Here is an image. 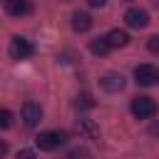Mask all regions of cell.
I'll return each instance as SVG.
<instances>
[{
    "mask_svg": "<svg viewBox=\"0 0 159 159\" xmlns=\"http://www.w3.org/2000/svg\"><path fill=\"white\" fill-rule=\"evenodd\" d=\"M152 134H159V124H154V127H152Z\"/></svg>",
    "mask_w": 159,
    "mask_h": 159,
    "instance_id": "ffe728a7",
    "label": "cell"
},
{
    "mask_svg": "<svg viewBox=\"0 0 159 159\" xmlns=\"http://www.w3.org/2000/svg\"><path fill=\"white\" fill-rule=\"evenodd\" d=\"M72 27H75L77 32H87V30L92 27V17H89L87 12H80V10H77V12L72 15Z\"/></svg>",
    "mask_w": 159,
    "mask_h": 159,
    "instance_id": "30bf717a",
    "label": "cell"
},
{
    "mask_svg": "<svg viewBox=\"0 0 159 159\" xmlns=\"http://www.w3.org/2000/svg\"><path fill=\"white\" fill-rule=\"evenodd\" d=\"M134 80L139 82V84H157L159 82V67H154V65H139L137 70H134Z\"/></svg>",
    "mask_w": 159,
    "mask_h": 159,
    "instance_id": "277c9868",
    "label": "cell"
},
{
    "mask_svg": "<svg viewBox=\"0 0 159 159\" xmlns=\"http://www.w3.org/2000/svg\"><path fill=\"white\" fill-rule=\"evenodd\" d=\"M132 114L137 119H149L157 114V102L152 97H134L132 99Z\"/></svg>",
    "mask_w": 159,
    "mask_h": 159,
    "instance_id": "6da1fadb",
    "label": "cell"
},
{
    "mask_svg": "<svg viewBox=\"0 0 159 159\" xmlns=\"http://www.w3.org/2000/svg\"><path fill=\"white\" fill-rule=\"evenodd\" d=\"M147 47H149V52L159 55V35H152V37L147 40Z\"/></svg>",
    "mask_w": 159,
    "mask_h": 159,
    "instance_id": "9a60e30c",
    "label": "cell"
},
{
    "mask_svg": "<svg viewBox=\"0 0 159 159\" xmlns=\"http://www.w3.org/2000/svg\"><path fill=\"white\" fill-rule=\"evenodd\" d=\"M104 40H107L109 47H124V45H129V35L124 30H109Z\"/></svg>",
    "mask_w": 159,
    "mask_h": 159,
    "instance_id": "9c48e42d",
    "label": "cell"
},
{
    "mask_svg": "<svg viewBox=\"0 0 159 159\" xmlns=\"http://www.w3.org/2000/svg\"><path fill=\"white\" fill-rule=\"evenodd\" d=\"M87 2H89V5H92V7H102V5H104V2H107V0H87Z\"/></svg>",
    "mask_w": 159,
    "mask_h": 159,
    "instance_id": "ac0fdd59",
    "label": "cell"
},
{
    "mask_svg": "<svg viewBox=\"0 0 159 159\" xmlns=\"http://www.w3.org/2000/svg\"><path fill=\"white\" fill-rule=\"evenodd\" d=\"M5 10L12 17H22V15L32 12V5H30V0H5Z\"/></svg>",
    "mask_w": 159,
    "mask_h": 159,
    "instance_id": "8992f818",
    "label": "cell"
},
{
    "mask_svg": "<svg viewBox=\"0 0 159 159\" xmlns=\"http://www.w3.org/2000/svg\"><path fill=\"white\" fill-rule=\"evenodd\" d=\"M22 119H25L27 127H35V124L42 119V109H40V104H35V102H25V104H22Z\"/></svg>",
    "mask_w": 159,
    "mask_h": 159,
    "instance_id": "52a82bcc",
    "label": "cell"
},
{
    "mask_svg": "<svg viewBox=\"0 0 159 159\" xmlns=\"http://www.w3.org/2000/svg\"><path fill=\"white\" fill-rule=\"evenodd\" d=\"M80 129H82L87 137H92V139H94V137H99V127H97L92 119H80Z\"/></svg>",
    "mask_w": 159,
    "mask_h": 159,
    "instance_id": "7c38bea8",
    "label": "cell"
},
{
    "mask_svg": "<svg viewBox=\"0 0 159 159\" xmlns=\"http://www.w3.org/2000/svg\"><path fill=\"white\" fill-rule=\"evenodd\" d=\"M77 104H82V107H92V99H89V94H80V97H77Z\"/></svg>",
    "mask_w": 159,
    "mask_h": 159,
    "instance_id": "e0dca14e",
    "label": "cell"
},
{
    "mask_svg": "<svg viewBox=\"0 0 159 159\" xmlns=\"http://www.w3.org/2000/svg\"><path fill=\"white\" fill-rule=\"evenodd\" d=\"M89 50H92V55H107L112 47L107 45V40H104V37H97V40H92V42H89Z\"/></svg>",
    "mask_w": 159,
    "mask_h": 159,
    "instance_id": "8fae6325",
    "label": "cell"
},
{
    "mask_svg": "<svg viewBox=\"0 0 159 159\" xmlns=\"http://www.w3.org/2000/svg\"><path fill=\"white\" fill-rule=\"evenodd\" d=\"M32 52H35V47L27 37H12V42H10V57L12 60H25Z\"/></svg>",
    "mask_w": 159,
    "mask_h": 159,
    "instance_id": "3957f363",
    "label": "cell"
},
{
    "mask_svg": "<svg viewBox=\"0 0 159 159\" xmlns=\"http://www.w3.org/2000/svg\"><path fill=\"white\" fill-rule=\"evenodd\" d=\"M67 159H89V152L84 147H75V149L67 152Z\"/></svg>",
    "mask_w": 159,
    "mask_h": 159,
    "instance_id": "4fadbf2b",
    "label": "cell"
},
{
    "mask_svg": "<svg viewBox=\"0 0 159 159\" xmlns=\"http://www.w3.org/2000/svg\"><path fill=\"white\" fill-rule=\"evenodd\" d=\"M124 20H127V25L129 27H147V22H149V15H147V10H142V7H129L127 12H124Z\"/></svg>",
    "mask_w": 159,
    "mask_h": 159,
    "instance_id": "5b68a950",
    "label": "cell"
},
{
    "mask_svg": "<svg viewBox=\"0 0 159 159\" xmlns=\"http://www.w3.org/2000/svg\"><path fill=\"white\" fill-rule=\"evenodd\" d=\"M5 154H7V144H5V142H0V159H2Z\"/></svg>",
    "mask_w": 159,
    "mask_h": 159,
    "instance_id": "d6986e66",
    "label": "cell"
},
{
    "mask_svg": "<svg viewBox=\"0 0 159 159\" xmlns=\"http://www.w3.org/2000/svg\"><path fill=\"white\" fill-rule=\"evenodd\" d=\"M35 142H37V147L42 152H52V149H57V147H62L67 142V134L65 132H42Z\"/></svg>",
    "mask_w": 159,
    "mask_h": 159,
    "instance_id": "7a4b0ae2",
    "label": "cell"
},
{
    "mask_svg": "<svg viewBox=\"0 0 159 159\" xmlns=\"http://www.w3.org/2000/svg\"><path fill=\"white\" fill-rule=\"evenodd\" d=\"M102 87H104L107 92H122V89H124V77H122L119 72H107V75L102 77Z\"/></svg>",
    "mask_w": 159,
    "mask_h": 159,
    "instance_id": "ba28073f",
    "label": "cell"
},
{
    "mask_svg": "<svg viewBox=\"0 0 159 159\" xmlns=\"http://www.w3.org/2000/svg\"><path fill=\"white\" fill-rule=\"evenodd\" d=\"M17 159H35V152L32 149H20L17 152Z\"/></svg>",
    "mask_w": 159,
    "mask_h": 159,
    "instance_id": "2e32d148",
    "label": "cell"
},
{
    "mask_svg": "<svg viewBox=\"0 0 159 159\" xmlns=\"http://www.w3.org/2000/svg\"><path fill=\"white\" fill-rule=\"evenodd\" d=\"M10 124H12V114L5 107H0V129H7Z\"/></svg>",
    "mask_w": 159,
    "mask_h": 159,
    "instance_id": "5bb4252c",
    "label": "cell"
}]
</instances>
